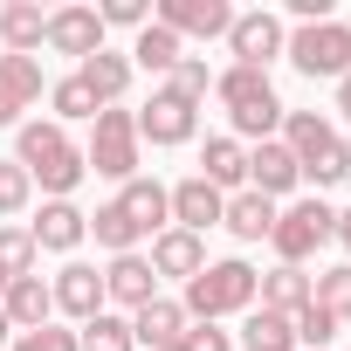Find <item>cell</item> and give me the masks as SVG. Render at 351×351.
I'll use <instances>...</instances> for the list:
<instances>
[{
    "label": "cell",
    "mask_w": 351,
    "mask_h": 351,
    "mask_svg": "<svg viewBox=\"0 0 351 351\" xmlns=\"http://www.w3.org/2000/svg\"><path fill=\"white\" fill-rule=\"evenodd\" d=\"M14 165L28 172L49 200H69V193L83 186V172H90L62 124H21V138H14Z\"/></svg>",
    "instance_id": "1"
},
{
    "label": "cell",
    "mask_w": 351,
    "mask_h": 351,
    "mask_svg": "<svg viewBox=\"0 0 351 351\" xmlns=\"http://www.w3.org/2000/svg\"><path fill=\"white\" fill-rule=\"evenodd\" d=\"M214 97L228 104V117H234V138H276V124H282V104H276V83L262 76V69H221L214 76Z\"/></svg>",
    "instance_id": "2"
},
{
    "label": "cell",
    "mask_w": 351,
    "mask_h": 351,
    "mask_svg": "<svg viewBox=\"0 0 351 351\" xmlns=\"http://www.w3.org/2000/svg\"><path fill=\"white\" fill-rule=\"evenodd\" d=\"M255 269L241 262V255H228V262H207L193 282H186V317H200V324H214V317H234V310H255Z\"/></svg>",
    "instance_id": "3"
},
{
    "label": "cell",
    "mask_w": 351,
    "mask_h": 351,
    "mask_svg": "<svg viewBox=\"0 0 351 351\" xmlns=\"http://www.w3.org/2000/svg\"><path fill=\"white\" fill-rule=\"evenodd\" d=\"M83 165H97L104 180H138V117L131 110H97V124H90V145H83Z\"/></svg>",
    "instance_id": "4"
},
{
    "label": "cell",
    "mask_w": 351,
    "mask_h": 351,
    "mask_svg": "<svg viewBox=\"0 0 351 351\" xmlns=\"http://www.w3.org/2000/svg\"><path fill=\"white\" fill-rule=\"evenodd\" d=\"M330 228H337V214L324 207V200H296V207H282L276 214V234H269V248L282 255V269H303L324 241H330Z\"/></svg>",
    "instance_id": "5"
},
{
    "label": "cell",
    "mask_w": 351,
    "mask_h": 351,
    "mask_svg": "<svg viewBox=\"0 0 351 351\" xmlns=\"http://www.w3.org/2000/svg\"><path fill=\"white\" fill-rule=\"evenodd\" d=\"M282 56L303 69V76H351V28L344 21H310L282 42Z\"/></svg>",
    "instance_id": "6"
},
{
    "label": "cell",
    "mask_w": 351,
    "mask_h": 351,
    "mask_svg": "<svg viewBox=\"0 0 351 351\" xmlns=\"http://www.w3.org/2000/svg\"><path fill=\"white\" fill-rule=\"evenodd\" d=\"M131 117H138V145H186L200 124V104H186L180 90H152V104Z\"/></svg>",
    "instance_id": "7"
},
{
    "label": "cell",
    "mask_w": 351,
    "mask_h": 351,
    "mask_svg": "<svg viewBox=\"0 0 351 351\" xmlns=\"http://www.w3.org/2000/svg\"><path fill=\"white\" fill-rule=\"evenodd\" d=\"M282 21L269 14V8H255V14H234V28H228V49H234V69H262L269 76V62L282 56Z\"/></svg>",
    "instance_id": "8"
},
{
    "label": "cell",
    "mask_w": 351,
    "mask_h": 351,
    "mask_svg": "<svg viewBox=\"0 0 351 351\" xmlns=\"http://www.w3.org/2000/svg\"><path fill=\"white\" fill-rule=\"evenodd\" d=\"M158 28H172V35H200V42H214V35H228L234 28V8L228 0H158V14H152Z\"/></svg>",
    "instance_id": "9"
},
{
    "label": "cell",
    "mask_w": 351,
    "mask_h": 351,
    "mask_svg": "<svg viewBox=\"0 0 351 351\" xmlns=\"http://www.w3.org/2000/svg\"><path fill=\"white\" fill-rule=\"evenodd\" d=\"M28 234H35V248H49V255H76V248L90 241V214H83L76 200H42V214L28 221Z\"/></svg>",
    "instance_id": "10"
},
{
    "label": "cell",
    "mask_w": 351,
    "mask_h": 351,
    "mask_svg": "<svg viewBox=\"0 0 351 351\" xmlns=\"http://www.w3.org/2000/svg\"><path fill=\"white\" fill-rule=\"evenodd\" d=\"M165 200H172V228H186V234H207V228H221V214H228V193L207 186L200 172L180 180V186H165Z\"/></svg>",
    "instance_id": "11"
},
{
    "label": "cell",
    "mask_w": 351,
    "mask_h": 351,
    "mask_svg": "<svg viewBox=\"0 0 351 351\" xmlns=\"http://www.w3.org/2000/svg\"><path fill=\"white\" fill-rule=\"evenodd\" d=\"M42 42H49L56 56H76V62H90V56L104 49V21H97V8H56Z\"/></svg>",
    "instance_id": "12"
},
{
    "label": "cell",
    "mask_w": 351,
    "mask_h": 351,
    "mask_svg": "<svg viewBox=\"0 0 351 351\" xmlns=\"http://www.w3.org/2000/svg\"><path fill=\"white\" fill-rule=\"evenodd\" d=\"M296 180H303V165H296V152H289L282 138H262V145L248 152V193L276 200V193H289Z\"/></svg>",
    "instance_id": "13"
},
{
    "label": "cell",
    "mask_w": 351,
    "mask_h": 351,
    "mask_svg": "<svg viewBox=\"0 0 351 351\" xmlns=\"http://www.w3.org/2000/svg\"><path fill=\"white\" fill-rule=\"evenodd\" d=\"M49 296H56V310H69L76 324H90V317H104V269L69 262V269L49 282Z\"/></svg>",
    "instance_id": "14"
},
{
    "label": "cell",
    "mask_w": 351,
    "mask_h": 351,
    "mask_svg": "<svg viewBox=\"0 0 351 351\" xmlns=\"http://www.w3.org/2000/svg\"><path fill=\"white\" fill-rule=\"evenodd\" d=\"M152 276H180V282H193L200 269H207V241L200 234H186V228H165V234H152Z\"/></svg>",
    "instance_id": "15"
},
{
    "label": "cell",
    "mask_w": 351,
    "mask_h": 351,
    "mask_svg": "<svg viewBox=\"0 0 351 351\" xmlns=\"http://www.w3.org/2000/svg\"><path fill=\"white\" fill-rule=\"evenodd\" d=\"M152 296H158V276H152V262H145V255H110V269H104V303L145 310Z\"/></svg>",
    "instance_id": "16"
},
{
    "label": "cell",
    "mask_w": 351,
    "mask_h": 351,
    "mask_svg": "<svg viewBox=\"0 0 351 351\" xmlns=\"http://www.w3.org/2000/svg\"><path fill=\"white\" fill-rule=\"evenodd\" d=\"M117 207H124V221L138 228V241H145V234H165V221H172V200H165V186H158V180H145V172H138V180H124Z\"/></svg>",
    "instance_id": "17"
},
{
    "label": "cell",
    "mask_w": 351,
    "mask_h": 351,
    "mask_svg": "<svg viewBox=\"0 0 351 351\" xmlns=\"http://www.w3.org/2000/svg\"><path fill=\"white\" fill-rule=\"evenodd\" d=\"M0 310H8V324H14V337H21V330H42V324L56 317V296H49L42 276H14L8 296H0Z\"/></svg>",
    "instance_id": "18"
},
{
    "label": "cell",
    "mask_w": 351,
    "mask_h": 351,
    "mask_svg": "<svg viewBox=\"0 0 351 351\" xmlns=\"http://www.w3.org/2000/svg\"><path fill=\"white\" fill-rule=\"evenodd\" d=\"M131 337H138V344H152V351L180 344V337H186V310L172 303V296H152L145 310H131Z\"/></svg>",
    "instance_id": "19"
},
{
    "label": "cell",
    "mask_w": 351,
    "mask_h": 351,
    "mask_svg": "<svg viewBox=\"0 0 351 351\" xmlns=\"http://www.w3.org/2000/svg\"><path fill=\"white\" fill-rule=\"evenodd\" d=\"M221 228H228L234 241H269V234H276V200H262V193H248V186H241V193L228 200Z\"/></svg>",
    "instance_id": "20"
},
{
    "label": "cell",
    "mask_w": 351,
    "mask_h": 351,
    "mask_svg": "<svg viewBox=\"0 0 351 351\" xmlns=\"http://www.w3.org/2000/svg\"><path fill=\"white\" fill-rule=\"evenodd\" d=\"M42 35H49V14L35 0H8V8H0V42H8V56H35Z\"/></svg>",
    "instance_id": "21"
},
{
    "label": "cell",
    "mask_w": 351,
    "mask_h": 351,
    "mask_svg": "<svg viewBox=\"0 0 351 351\" xmlns=\"http://www.w3.org/2000/svg\"><path fill=\"white\" fill-rule=\"evenodd\" d=\"M200 180L207 186H248V145L241 138H207V152H200Z\"/></svg>",
    "instance_id": "22"
},
{
    "label": "cell",
    "mask_w": 351,
    "mask_h": 351,
    "mask_svg": "<svg viewBox=\"0 0 351 351\" xmlns=\"http://www.w3.org/2000/svg\"><path fill=\"white\" fill-rule=\"evenodd\" d=\"M76 76H83V83H90V97H97V104L110 110V104H117V97L131 90V56H117V49H97V56H90V62H83Z\"/></svg>",
    "instance_id": "23"
},
{
    "label": "cell",
    "mask_w": 351,
    "mask_h": 351,
    "mask_svg": "<svg viewBox=\"0 0 351 351\" xmlns=\"http://www.w3.org/2000/svg\"><path fill=\"white\" fill-rule=\"evenodd\" d=\"M255 303H262V310H276V317H296V310L310 303V276H303V269H282V262H276V269H269V276L255 282Z\"/></svg>",
    "instance_id": "24"
},
{
    "label": "cell",
    "mask_w": 351,
    "mask_h": 351,
    "mask_svg": "<svg viewBox=\"0 0 351 351\" xmlns=\"http://www.w3.org/2000/svg\"><path fill=\"white\" fill-rule=\"evenodd\" d=\"M35 97H42V62L35 56H0V104L21 117Z\"/></svg>",
    "instance_id": "25"
},
{
    "label": "cell",
    "mask_w": 351,
    "mask_h": 351,
    "mask_svg": "<svg viewBox=\"0 0 351 351\" xmlns=\"http://www.w3.org/2000/svg\"><path fill=\"white\" fill-rule=\"evenodd\" d=\"M180 35H172V28H138V42H131V69H152V76H172V69H180Z\"/></svg>",
    "instance_id": "26"
},
{
    "label": "cell",
    "mask_w": 351,
    "mask_h": 351,
    "mask_svg": "<svg viewBox=\"0 0 351 351\" xmlns=\"http://www.w3.org/2000/svg\"><path fill=\"white\" fill-rule=\"evenodd\" d=\"M330 138H337V131H330L317 110H282V145L296 152V165H310V158H317Z\"/></svg>",
    "instance_id": "27"
},
{
    "label": "cell",
    "mask_w": 351,
    "mask_h": 351,
    "mask_svg": "<svg viewBox=\"0 0 351 351\" xmlns=\"http://www.w3.org/2000/svg\"><path fill=\"white\" fill-rule=\"evenodd\" d=\"M241 351H296V330H289V317H276V310H248V324H241Z\"/></svg>",
    "instance_id": "28"
},
{
    "label": "cell",
    "mask_w": 351,
    "mask_h": 351,
    "mask_svg": "<svg viewBox=\"0 0 351 351\" xmlns=\"http://www.w3.org/2000/svg\"><path fill=\"white\" fill-rule=\"evenodd\" d=\"M310 303H317L324 317L351 324V262H337V269H317V276H310Z\"/></svg>",
    "instance_id": "29"
},
{
    "label": "cell",
    "mask_w": 351,
    "mask_h": 351,
    "mask_svg": "<svg viewBox=\"0 0 351 351\" xmlns=\"http://www.w3.org/2000/svg\"><path fill=\"white\" fill-rule=\"evenodd\" d=\"M49 104H56V124H97V110H104L83 76H62V83L49 90Z\"/></svg>",
    "instance_id": "30"
},
{
    "label": "cell",
    "mask_w": 351,
    "mask_h": 351,
    "mask_svg": "<svg viewBox=\"0 0 351 351\" xmlns=\"http://www.w3.org/2000/svg\"><path fill=\"white\" fill-rule=\"evenodd\" d=\"M90 234H97V248H110V255H138V228L124 221V207H117V200L90 214Z\"/></svg>",
    "instance_id": "31"
},
{
    "label": "cell",
    "mask_w": 351,
    "mask_h": 351,
    "mask_svg": "<svg viewBox=\"0 0 351 351\" xmlns=\"http://www.w3.org/2000/svg\"><path fill=\"white\" fill-rule=\"evenodd\" d=\"M76 344H83V351H138L131 324H124V317H110V310H104V317H90V324L76 330Z\"/></svg>",
    "instance_id": "32"
},
{
    "label": "cell",
    "mask_w": 351,
    "mask_h": 351,
    "mask_svg": "<svg viewBox=\"0 0 351 351\" xmlns=\"http://www.w3.org/2000/svg\"><path fill=\"white\" fill-rule=\"evenodd\" d=\"M35 255H42V248H35L28 228H0V276H8V282H14V276H35Z\"/></svg>",
    "instance_id": "33"
},
{
    "label": "cell",
    "mask_w": 351,
    "mask_h": 351,
    "mask_svg": "<svg viewBox=\"0 0 351 351\" xmlns=\"http://www.w3.org/2000/svg\"><path fill=\"white\" fill-rule=\"evenodd\" d=\"M289 330H296V351H324V344H330L344 324H337V317H324L317 303H303V310L289 317Z\"/></svg>",
    "instance_id": "34"
},
{
    "label": "cell",
    "mask_w": 351,
    "mask_h": 351,
    "mask_svg": "<svg viewBox=\"0 0 351 351\" xmlns=\"http://www.w3.org/2000/svg\"><path fill=\"white\" fill-rule=\"evenodd\" d=\"M303 180H317V186H337V180H351V145L344 138H330L310 165H303Z\"/></svg>",
    "instance_id": "35"
},
{
    "label": "cell",
    "mask_w": 351,
    "mask_h": 351,
    "mask_svg": "<svg viewBox=\"0 0 351 351\" xmlns=\"http://www.w3.org/2000/svg\"><path fill=\"white\" fill-rule=\"evenodd\" d=\"M28 200H35V180H28L14 158H0V214H21Z\"/></svg>",
    "instance_id": "36"
},
{
    "label": "cell",
    "mask_w": 351,
    "mask_h": 351,
    "mask_svg": "<svg viewBox=\"0 0 351 351\" xmlns=\"http://www.w3.org/2000/svg\"><path fill=\"white\" fill-rule=\"evenodd\" d=\"M165 90H180L186 104H200V97L214 90V76H207V62H200V56H180V69H172V83H165Z\"/></svg>",
    "instance_id": "37"
},
{
    "label": "cell",
    "mask_w": 351,
    "mask_h": 351,
    "mask_svg": "<svg viewBox=\"0 0 351 351\" xmlns=\"http://www.w3.org/2000/svg\"><path fill=\"white\" fill-rule=\"evenodd\" d=\"M97 21L104 28H152V8H145V0H104Z\"/></svg>",
    "instance_id": "38"
},
{
    "label": "cell",
    "mask_w": 351,
    "mask_h": 351,
    "mask_svg": "<svg viewBox=\"0 0 351 351\" xmlns=\"http://www.w3.org/2000/svg\"><path fill=\"white\" fill-rule=\"evenodd\" d=\"M14 351H83V344H76V330L42 324V330H21V337H14Z\"/></svg>",
    "instance_id": "39"
},
{
    "label": "cell",
    "mask_w": 351,
    "mask_h": 351,
    "mask_svg": "<svg viewBox=\"0 0 351 351\" xmlns=\"http://www.w3.org/2000/svg\"><path fill=\"white\" fill-rule=\"evenodd\" d=\"M180 344H186V351H234V337H228V330H214V324H193Z\"/></svg>",
    "instance_id": "40"
},
{
    "label": "cell",
    "mask_w": 351,
    "mask_h": 351,
    "mask_svg": "<svg viewBox=\"0 0 351 351\" xmlns=\"http://www.w3.org/2000/svg\"><path fill=\"white\" fill-rule=\"evenodd\" d=\"M330 241H344V255H351V207L337 214V228H330Z\"/></svg>",
    "instance_id": "41"
},
{
    "label": "cell",
    "mask_w": 351,
    "mask_h": 351,
    "mask_svg": "<svg viewBox=\"0 0 351 351\" xmlns=\"http://www.w3.org/2000/svg\"><path fill=\"white\" fill-rule=\"evenodd\" d=\"M337 117L351 124V76H337Z\"/></svg>",
    "instance_id": "42"
},
{
    "label": "cell",
    "mask_w": 351,
    "mask_h": 351,
    "mask_svg": "<svg viewBox=\"0 0 351 351\" xmlns=\"http://www.w3.org/2000/svg\"><path fill=\"white\" fill-rule=\"evenodd\" d=\"M0 344H14V324H8V310H0Z\"/></svg>",
    "instance_id": "43"
},
{
    "label": "cell",
    "mask_w": 351,
    "mask_h": 351,
    "mask_svg": "<svg viewBox=\"0 0 351 351\" xmlns=\"http://www.w3.org/2000/svg\"><path fill=\"white\" fill-rule=\"evenodd\" d=\"M0 124H14V110H8V104H0Z\"/></svg>",
    "instance_id": "44"
},
{
    "label": "cell",
    "mask_w": 351,
    "mask_h": 351,
    "mask_svg": "<svg viewBox=\"0 0 351 351\" xmlns=\"http://www.w3.org/2000/svg\"><path fill=\"white\" fill-rule=\"evenodd\" d=\"M0 296H8V276H0Z\"/></svg>",
    "instance_id": "45"
},
{
    "label": "cell",
    "mask_w": 351,
    "mask_h": 351,
    "mask_svg": "<svg viewBox=\"0 0 351 351\" xmlns=\"http://www.w3.org/2000/svg\"><path fill=\"white\" fill-rule=\"evenodd\" d=\"M165 351H186V344H165Z\"/></svg>",
    "instance_id": "46"
}]
</instances>
